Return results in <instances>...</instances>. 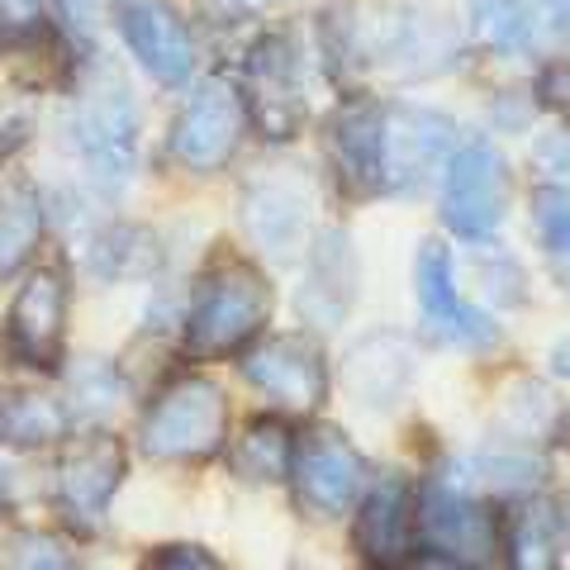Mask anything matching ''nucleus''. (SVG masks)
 Masks as SVG:
<instances>
[{"instance_id": "f257e3e1", "label": "nucleus", "mask_w": 570, "mask_h": 570, "mask_svg": "<svg viewBox=\"0 0 570 570\" xmlns=\"http://www.w3.org/2000/svg\"><path fill=\"white\" fill-rule=\"evenodd\" d=\"M272 318V285L243 257L214 262L200 276L186 314V347L195 356H234L266 328Z\"/></svg>"}, {"instance_id": "f03ea898", "label": "nucleus", "mask_w": 570, "mask_h": 570, "mask_svg": "<svg viewBox=\"0 0 570 570\" xmlns=\"http://www.w3.org/2000/svg\"><path fill=\"white\" fill-rule=\"evenodd\" d=\"M228 442V400L205 376H176L153 395L138 423V448L153 461H209Z\"/></svg>"}, {"instance_id": "7ed1b4c3", "label": "nucleus", "mask_w": 570, "mask_h": 570, "mask_svg": "<svg viewBox=\"0 0 570 570\" xmlns=\"http://www.w3.org/2000/svg\"><path fill=\"white\" fill-rule=\"evenodd\" d=\"M77 142L96 181L119 186L134 167L138 148V105L129 96V81L110 62H91L77 91Z\"/></svg>"}, {"instance_id": "20e7f679", "label": "nucleus", "mask_w": 570, "mask_h": 570, "mask_svg": "<svg viewBox=\"0 0 570 570\" xmlns=\"http://www.w3.org/2000/svg\"><path fill=\"white\" fill-rule=\"evenodd\" d=\"M352 52L395 77H433L456 62V33L423 6H376L356 20Z\"/></svg>"}, {"instance_id": "39448f33", "label": "nucleus", "mask_w": 570, "mask_h": 570, "mask_svg": "<svg viewBox=\"0 0 570 570\" xmlns=\"http://www.w3.org/2000/svg\"><path fill=\"white\" fill-rule=\"evenodd\" d=\"M509 195H513V176L504 153L490 138H471L456 148L448 176H442V224L456 238H490L504 224Z\"/></svg>"}, {"instance_id": "423d86ee", "label": "nucleus", "mask_w": 570, "mask_h": 570, "mask_svg": "<svg viewBox=\"0 0 570 570\" xmlns=\"http://www.w3.org/2000/svg\"><path fill=\"white\" fill-rule=\"evenodd\" d=\"M414 532L438 551V561L452 566H485L499 551V513L466 494L456 475L428 480V490L414 509Z\"/></svg>"}, {"instance_id": "0eeeda50", "label": "nucleus", "mask_w": 570, "mask_h": 570, "mask_svg": "<svg viewBox=\"0 0 570 570\" xmlns=\"http://www.w3.org/2000/svg\"><path fill=\"white\" fill-rule=\"evenodd\" d=\"M124 442L115 433H86V438H71L62 456H58V471H52V504L58 513L81 528V532H96L110 513V499L124 485Z\"/></svg>"}, {"instance_id": "6e6552de", "label": "nucleus", "mask_w": 570, "mask_h": 570, "mask_svg": "<svg viewBox=\"0 0 570 570\" xmlns=\"http://www.w3.org/2000/svg\"><path fill=\"white\" fill-rule=\"evenodd\" d=\"M247 129V105L243 91L228 77H209L200 91L186 100L181 119L171 124V157L186 171H224L234 163L238 142Z\"/></svg>"}, {"instance_id": "1a4fd4ad", "label": "nucleus", "mask_w": 570, "mask_h": 570, "mask_svg": "<svg viewBox=\"0 0 570 570\" xmlns=\"http://www.w3.org/2000/svg\"><path fill=\"white\" fill-rule=\"evenodd\" d=\"M243 376L272 395L285 414H314L328 400V356L314 333L262 337L243 352Z\"/></svg>"}, {"instance_id": "9d476101", "label": "nucleus", "mask_w": 570, "mask_h": 570, "mask_svg": "<svg viewBox=\"0 0 570 570\" xmlns=\"http://www.w3.org/2000/svg\"><path fill=\"white\" fill-rule=\"evenodd\" d=\"M414 285H419V314H423V333L433 343L448 347H466V352H490L499 347V324L461 299L456 291V272H452V253L442 243H423L419 262H414Z\"/></svg>"}, {"instance_id": "9b49d317", "label": "nucleus", "mask_w": 570, "mask_h": 570, "mask_svg": "<svg viewBox=\"0 0 570 570\" xmlns=\"http://www.w3.org/2000/svg\"><path fill=\"white\" fill-rule=\"evenodd\" d=\"M291 485H295V504L309 519H337L362 494V452L337 428H314V433L295 442Z\"/></svg>"}, {"instance_id": "f8f14e48", "label": "nucleus", "mask_w": 570, "mask_h": 570, "mask_svg": "<svg viewBox=\"0 0 570 570\" xmlns=\"http://www.w3.org/2000/svg\"><path fill=\"white\" fill-rule=\"evenodd\" d=\"M243 105H247V124L281 142L295 138L305 124V96H299V71H295V52L291 39H262L243 62Z\"/></svg>"}, {"instance_id": "ddd939ff", "label": "nucleus", "mask_w": 570, "mask_h": 570, "mask_svg": "<svg viewBox=\"0 0 570 570\" xmlns=\"http://www.w3.org/2000/svg\"><path fill=\"white\" fill-rule=\"evenodd\" d=\"M452 148V119L419 105H400L381 119V190H414Z\"/></svg>"}, {"instance_id": "4468645a", "label": "nucleus", "mask_w": 570, "mask_h": 570, "mask_svg": "<svg viewBox=\"0 0 570 570\" xmlns=\"http://www.w3.org/2000/svg\"><path fill=\"white\" fill-rule=\"evenodd\" d=\"M115 20L138 67L157 86H186L195 67V43H190V29L181 24V14L167 0H119Z\"/></svg>"}, {"instance_id": "2eb2a0df", "label": "nucleus", "mask_w": 570, "mask_h": 570, "mask_svg": "<svg viewBox=\"0 0 570 570\" xmlns=\"http://www.w3.org/2000/svg\"><path fill=\"white\" fill-rule=\"evenodd\" d=\"M243 224L272 257H295L314 228V186L305 176H262L243 190Z\"/></svg>"}, {"instance_id": "dca6fc26", "label": "nucleus", "mask_w": 570, "mask_h": 570, "mask_svg": "<svg viewBox=\"0 0 570 570\" xmlns=\"http://www.w3.org/2000/svg\"><path fill=\"white\" fill-rule=\"evenodd\" d=\"M67 333V272L39 266L10 305V347L29 366H58Z\"/></svg>"}, {"instance_id": "f3484780", "label": "nucleus", "mask_w": 570, "mask_h": 570, "mask_svg": "<svg viewBox=\"0 0 570 570\" xmlns=\"http://www.w3.org/2000/svg\"><path fill=\"white\" fill-rule=\"evenodd\" d=\"M356 557L371 566H404L414 551V490L404 475H381L356 509Z\"/></svg>"}, {"instance_id": "a211bd4d", "label": "nucleus", "mask_w": 570, "mask_h": 570, "mask_svg": "<svg viewBox=\"0 0 570 570\" xmlns=\"http://www.w3.org/2000/svg\"><path fill=\"white\" fill-rule=\"evenodd\" d=\"M356 285H362V266H356V247L347 238V228H324L314 238V253H309V276L299 285V314L309 324H343L352 299H356Z\"/></svg>"}, {"instance_id": "6ab92c4d", "label": "nucleus", "mask_w": 570, "mask_h": 570, "mask_svg": "<svg viewBox=\"0 0 570 570\" xmlns=\"http://www.w3.org/2000/svg\"><path fill=\"white\" fill-rule=\"evenodd\" d=\"M381 119H385L381 105L362 100V96H352L343 110L328 119L333 171L352 195L381 190Z\"/></svg>"}, {"instance_id": "aec40b11", "label": "nucleus", "mask_w": 570, "mask_h": 570, "mask_svg": "<svg viewBox=\"0 0 570 570\" xmlns=\"http://www.w3.org/2000/svg\"><path fill=\"white\" fill-rule=\"evenodd\" d=\"M409 376H414V352H409L400 333H371L366 343L352 347L347 385L362 404H371V409L395 404L404 395Z\"/></svg>"}, {"instance_id": "412c9836", "label": "nucleus", "mask_w": 570, "mask_h": 570, "mask_svg": "<svg viewBox=\"0 0 570 570\" xmlns=\"http://www.w3.org/2000/svg\"><path fill=\"white\" fill-rule=\"evenodd\" d=\"M43 238V200L20 176L0 181V276H14L39 253Z\"/></svg>"}, {"instance_id": "4be33fe9", "label": "nucleus", "mask_w": 570, "mask_h": 570, "mask_svg": "<svg viewBox=\"0 0 570 570\" xmlns=\"http://www.w3.org/2000/svg\"><path fill=\"white\" fill-rule=\"evenodd\" d=\"M295 456V433L285 428V419H253L243 428V438H234V471L253 485H281L291 475Z\"/></svg>"}, {"instance_id": "5701e85b", "label": "nucleus", "mask_w": 570, "mask_h": 570, "mask_svg": "<svg viewBox=\"0 0 570 570\" xmlns=\"http://www.w3.org/2000/svg\"><path fill=\"white\" fill-rule=\"evenodd\" d=\"M67 433V404L58 395H39V390H24V395H6L0 400V438L20 452L48 448Z\"/></svg>"}, {"instance_id": "b1692460", "label": "nucleus", "mask_w": 570, "mask_h": 570, "mask_svg": "<svg viewBox=\"0 0 570 570\" xmlns=\"http://www.w3.org/2000/svg\"><path fill=\"white\" fill-rule=\"evenodd\" d=\"M471 33L490 52H528L532 48V20L523 0H471Z\"/></svg>"}, {"instance_id": "393cba45", "label": "nucleus", "mask_w": 570, "mask_h": 570, "mask_svg": "<svg viewBox=\"0 0 570 570\" xmlns=\"http://www.w3.org/2000/svg\"><path fill=\"white\" fill-rule=\"evenodd\" d=\"M532 228L557 272L570 281V186H542L532 195Z\"/></svg>"}, {"instance_id": "a878e982", "label": "nucleus", "mask_w": 570, "mask_h": 570, "mask_svg": "<svg viewBox=\"0 0 570 570\" xmlns=\"http://www.w3.org/2000/svg\"><path fill=\"white\" fill-rule=\"evenodd\" d=\"M557 509L547 504H532L523 509L509 528V561L519 566H551V551H557Z\"/></svg>"}, {"instance_id": "bb28decb", "label": "nucleus", "mask_w": 570, "mask_h": 570, "mask_svg": "<svg viewBox=\"0 0 570 570\" xmlns=\"http://www.w3.org/2000/svg\"><path fill=\"white\" fill-rule=\"evenodd\" d=\"M10 566H71V547L58 538V532H14L6 547Z\"/></svg>"}, {"instance_id": "cd10ccee", "label": "nucleus", "mask_w": 570, "mask_h": 570, "mask_svg": "<svg viewBox=\"0 0 570 570\" xmlns=\"http://www.w3.org/2000/svg\"><path fill=\"white\" fill-rule=\"evenodd\" d=\"M29 134H33V96L0 91V153L24 148Z\"/></svg>"}, {"instance_id": "c85d7f7f", "label": "nucleus", "mask_w": 570, "mask_h": 570, "mask_svg": "<svg viewBox=\"0 0 570 570\" xmlns=\"http://www.w3.org/2000/svg\"><path fill=\"white\" fill-rule=\"evenodd\" d=\"M538 100H542L561 124H570V58L542 67V77H538Z\"/></svg>"}, {"instance_id": "c756f323", "label": "nucleus", "mask_w": 570, "mask_h": 570, "mask_svg": "<svg viewBox=\"0 0 570 570\" xmlns=\"http://www.w3.org/2000/svg\"><path fill=\"white\" fill-rule=\"evenodd\" d=\"M532 163H538L542 176H570V124H566L561 134L538 138V148H532Z\"/></svg>"}, {"instance_id": "7c9ffc66", "label": "nucleus", "mask_w": 570, "mask_h": 570, "mask_svg": "<svg viewBox=\"0 0 570 570\" xmlns=\"http://www.w3.org/2000/svg\"><path fill=\"white\" fill-rule=\"evenodd\" d=\"M39 14H43V0H0V29L29 33L39 24Z\"/></svg>"}, {"instance_id": "2f4dec72", "label": "nucleus", "mask_w": 570, "mask_h": 570, "mask_svg": "<svg viewBox=\"0 0 570 570\" xmlns=\"http://www.w3.org/2000/svg\"><path fill=\"white\" fill-rule=\"evenodd\" d=\"M148 566H219V561L200 547H157L148 557Z\"/></svg>"}, {"instance_id": "473e14b6", "label": "nucleus", "mask_w": 570, "mask_h": 570, "mask_svg": "<svg viewBox=\"0 0 570 570\" xmlns=\"http://www.w3.org/2000/svg\"><path fill=\"white\" fill-rule=\"evenodd\" d=\"M58 14H62V24L71 33H91V24H96V0H91V6H81V0H58Z\"/></svg>"}, {"instance_id": "72a5a7b5", "label": "nucleus", "mask_w": 570, "mask_h": 570, "mask_svg": "<svg viewBox=\"0 0 570 570\" xmlns=\"http://www.w3.org/2000/svg\"><path fill=\"white\" fill-rule=\"evenodd\" d=\"M551 362H557V371H561V376H570V343H561L557 352H551Z\"/></svg>"}, {"instance_id": "f704fd0d", "label": "nucleus", "mask_w": 570, "mask_h": 570, "mask_svg": "<svg viewBox=\"0 0 570 570\" xmlns=\"http://www.w3.org/2000/svg\"><path fill=\"white\" fill-rule=\"evenodd\" d=\"M228 6H262V0H228Z\"/></svg>"}, {"instance_id": "c9c22d12", "label": "nucleus", "mask_w": 570, "mask_h": 570, "mask_svg": "<svg viewBox=\"0 0 570 570\" xmlns=\"http://www.w3.org/2000/svg\"><path fill=\"white\" fill-rule=\"evenodd\" d=\"M0 494H6V480H0Z\"/></svg>"}]
</instances>
